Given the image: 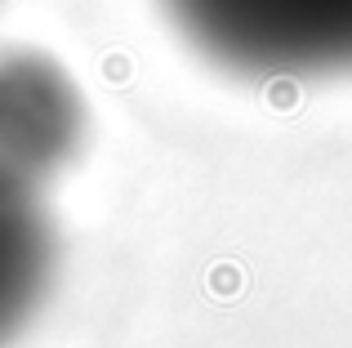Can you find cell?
<instances>
[{
	"mask_svg": "<svg viewBox=\"0 0 352 348\" xmlns=\"http://www.w3.org/2000/svg\"><path fill=\"white\" fill-rule=\"evenodd\" d=\"M183 41L254 80L352 76V0H161Z\"/></svg>",
	"mask_w": 352,
	"mask_h": 348,
	"instance_id": "obj_1",
	"label": "cell"
},
{
	"mask_svg": "<svg viewBox=\"0 0 352 348\" xmlns=\"http://www.w3.org/2000/svg\"><path fill=\"white\" fill-rule=\"evenodd\" d=\"M85 134V94L41 50H0V170L41 183L63 170Z\"/></svg>",
	"mask_w": 352,
	"mask_h": 348,
	"instance_id": "obj_2",
	"label": "cell"
},
{
	"mask_svg": "<svg viewBox=\"0 0 352 348\" xmlns=\"http://www.w3.org/2000/svg\"><path fill=\"white\" fill-rule=\"evenodd\" d=\"M54 259L58 246L36 183L0 170V344L14 340L45 304Z\"/></svg>",
	"mask_w": 352,
	"mask_h": 348,
	"instance_id": "obj_3",
	"label": "cell"
}]
</instances>
